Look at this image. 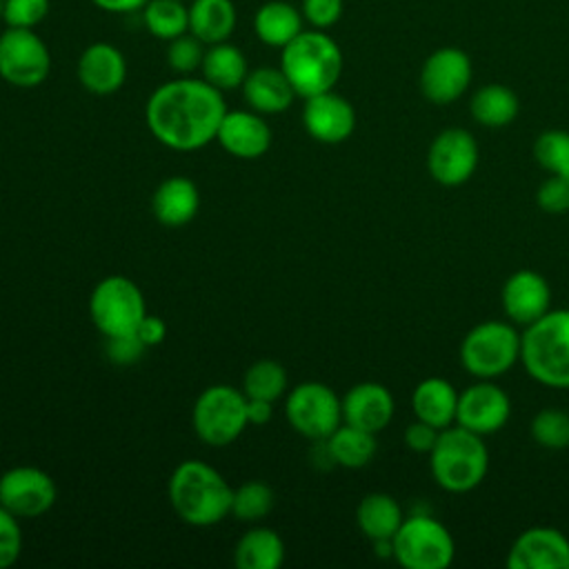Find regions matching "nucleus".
Wrapping results in <instances>:
<instances>
[{
  "label": "nucleus",
  "mask_w": 569,
  "mask_h": 569,
  "mask_svg": "<svg viewBox=\"0 0 569 569\" xmlns=\"http://www.w3.org/2000/svg\"><path fill=\"white\" fill-rule=\"evenodd\" d=\"M480 149L476 138L460 127L440 131L427 151V171L442 187L465 184L478 169Z\"/></svg>",
  "instance_id": "nucleus-12"
},
{
  "label": "nucleus",
  "mask_w": 569,
  "mask_h": 569,
  "mask_svg": "<svg viewBox=\"0 0 569 569\" xmlns=\"http://www.w3.org/2000/svg\"><path fill=\"white\" fill-rule=\"evenodd\" d=\"M49 13V0H4L2 20L7 27L36 29Z\"/></svg>",
  "instance_id": "nucleus-38"
},
{
  "label": "nucleus",
  "mask_w": 569,
  "mask_h": 569,
  "mask_svg": "<svg viewBox=\"0 0 569 569\" xmlns=\"http://www.w3.org/2000/svg\"><path fill=\"white\" fill-rule=\"evenodd\" d=\"M144 342L136 333H120V336H107L104 353L113 365H133L144 353Z\"/></svg>",
  "instance_id": "nucleus-41"
},
{
  "label": "nucleus",
  "mask_w": 569,
  "mask_h": 569,
  "mask_svg": "<svg viewBox=\"0 0 569 569\" xmlns=\"http://www.w3.org/2000/svg\"><path fill=\"white\" fill-rule=\"evenodd\" d=\"M302 124L313 140L325 144H338L353 133L356 111L347 98L331 89L305 98Z\"/></svg>",
  "instance_id": "nucleus-17"
},
{
  "label": "nucleus",
  "mask_w": 569,
  "mask_h": 569,
  "mask_svg": "<svg viewBox=\"0 0 569 569\" xmlns=\"http://www.w3.org/2000/svg\"><path fill=\"white\" fill-rule=\"evenodd\" d=\"M22 551V531L18 516L0 505V569L11 567Z\"/></svg>",
  "instance_id": "nucleus-40"
},
{
  "label": "nucleus",
  "mask_w": 569,
  "mask_h": 569,
  "mask_svg": "<svg viewBox=\"0 0 569 569\" xmlns=\"http://www.w3.org/2000/svg\"><path fill=\"white\" fill-rule=\"evenodd\" d=\"M520 360V333L513 322L485 320L460 342V365L478 380L505 376Z\"/></svg>",
  "instance_id": "nucleus-6"
},
{
  "label": "nucleus",
  "mask_w": 569,
  "mask_h": 569,
  "mask_svg": "<svg viewBox=\"0 0 569 569\" xmlns=\"http://www.w3.org/2000/svg\"><path fill=\"white\" fill-rule=\"evenodd\" d=\"M80 84L93 96H111L127 80V60L111 42H91L78 58Z\"/></svg>",
  "instance_id": "nucleus-19"
},
{
  "label": "nucleus",
  "mask_w": 569,
  "mask_h": 569,
  "mask_svg": "<svg viewBox=\"0 0 569 569\" xmlns=\"http://www.w3.org/2000/svg\"><path fill=\"white\" fill-rule=\"evenodd\" d=\"M280 69L296 96L311 98L336 87L342 73V51L325 29H302L280 49Z\"/></svg>",
  "instance_id": "nucleus-3"
},
{
  "label": "nucleus",
  "mask_w": 569,
  "mask_h": 569,
  "mask_svg": "<svg viewBox=\"0 0 569 569\" xmlns=\"http://www.w3.org/2000/svg\"><path fill=\"white\" fill-rule=\"evenodd\" d=\"M520 362L536 382L569 389V309H549L525 327Z\"/></svg>",
  "instance_id": "nucleus-4"
},
{
  "label": "nucleus",
  "mask_w": 569,
  "mask_h": 569,
  "mask_svg": "<svg viewBox=\"0 0 569 569\" xmlns=\"http://www.w3.org/2000/svg\"><path fill=\"white\" fill-rule=\"evenodd\" d=\"M224 113L222 91L189 76L160 84L144 107L149 131L173 151H196L216 140Z\"/></svg>",
  "instance_id": "nucleus-1"
},
{
  "label": "nucleus",
  "mask_w": 569,
  "mask_h": 569,
  "mask_svg": "<svg viewBox=\"0 0 569 569\" xmlns=\"http://www.w3.org/2000/svg\"><path fill=\"white\" fill-rule=\"evenodd\" d=\"M429 469L436 485L449 493H467L476 489L489 469V451L482 436L449 425L429 451Z\"/></svg>",
  "instance_id": "nucleus-5"
},
{
  "label": "nucleus",
  "mask_w": 569,
  "mask_h": 569,
  "mask_svg": "<svg viewBox=\"0 0 569 569\" xmlns=\"http://www.w3.org/2000/svg\"><path fill=\"white\" fill-rule=\"evenodd\" d=\"M133 333L144 342V347H156V345H160L167 338V325H164V320L160 316L147 313L140 320V325L136 327Z\"/></svg>",
  "instance_id": "nucleus-44"
},
{
  "label": "nucleus",
  "mask_w": 569,
  "mask_h": 569,
  "mask_svg": "<svg viewBox=\"0 0 569 569\" xmlns=\"http://www.w3.org/2000/svg\"><path fill=\"white\" fill-rule=\"evenodd\" d=\"M391 549L405 569H447L456 556L451 531L427 513L405 518L391 538Z\"/></svg>",
  "instance_id": "nucleus-7"
},
{
  "label": "nucleus",
  "mask_w": 569,
  "mask_h": 569,
  "mask_svg": "<svg viewBox=\"0 0 569 569\" xmlns=\"http://www.w3.org/2000/svg\"><path fill=\"white\" fill-rule=\"evenodd\" d=\"M500 300L509 322L527 327L551 309V287L542 273L518 269L505 280Z\"/></svg>",
  "instance_id": "nucleus-18"
},
{
  "label": "nucleus",
  "mask_w": 569,
  "mask_h": 569,
  "mask_svg": "<svg viewBox=\"0 0 569 569\" xmlns=\"http://www.w3.org/2000/svg\"><path fill=\"white\" fill-rule=\"evenodd\" d=\"M438 436H440V429H436L433 425L422 422V420H418V418H416V420L405 429V433H402L405 445H407L411 451H416V453H427V456H429V451L433 449Z\"/></svg>",
  "instance_id": "nucleus-43"
},
{
  "label": "nucleus",
  "mask_w": 569,
  "mask_h": 569,
  "mask_svg": "<svg viewBox=\"0 0 569 569\" xmlns=\"http://www.w3.org/2000/svg\"><path fill=\"white\" fill-rule=\"evenodd\" d=\"M273 418V402L247 398V420L253 425H267Z\"/></svg>",
  "instance_id": "nucleus-45"
},
{
  "label": "nucleus",
  "mask_w": 569,
  "mask_h": 569,
  "mask_svg": "<svg viewBox=\"0 0 569 569\" xmlns=\"http://www.w3.org/2000/svg\"><path fill=\"white\" fill-rule=\"evenodd\" d=\"M238 22V11L231 0H191L189 31L207 47L227 42Z\"/></svg>",
  "instance_id": "nucleus-26"
},
{
  "label": "nucleus",
  "mask_w": 569,
  "mask_h": 569,
  "mask_svg": "<svg viewBox=\"0 0 569 569\" xmlns=\"http://www.w3.org/2000/svg\"><path fill=\"white\" fill-rule=\"evenodd\" d=\"M533 158L547 173L569 176V131H542L533 142Z\"/></svg>",
  "instance_id": "nucleus-36"
},
{
  "label": "nucleus",
  "mask_w": 569,
  "mask_h": 569,
  "mask_svg": "<svg viewBox=\"0 0 569 569\" xmlns=\"http://www.w3.org/2000/svg\"><path fill=\"white\" fill-rule=\"evenodd\" d=\"M531 438L551 451H560L569 447V413L558 407L540 409L529 425Z\"/></svg>",
  "instance_id": "nucleus-35"
},
{
  "label": "nucleus",
  "mask_w": 569,
  "mask_h": 569,
  "mask_svg": "<svg viewBox=\"0 0 569 569\" xmlns=\"http://www.w3.org/2000/svg\"><path fill=\"white\" fill-rule=\"evenodd\" d=\"M151 209L160 224L182 227V224L191 222L200 209L198 187L184 176L167 178L153 191Z\"/></svg>",
  "instance_id": "nucleus-23"
},
{
  "label": "nucleus",
  "mask_w": 569,
  "mask_h": 569,
  "mask_svg": "<svg viewBox=\"0 0 569 569\" xmlns=\"http://www.w3.org/2000/svg\"><path fill=\"white\" fill-rule=\"evenodd\" d=\"M289 425L309 440H325L342 425V400L322 382H302L284 402Z\"/></svg>",
  "instance_id": "nucleus-11"
},
{
  "label": "nucleus",
  "mask_w": 569,
  "mask_h": 569,
  "mask_svg": "<svg viewBox=\"0 0 569 569\" xmlns=\"http://www.w3.org/2000/svg\"><path fill=\"white\" fill-rule=\"evenodd\" d=\"M300 11L313 29H329L342 16V0H302Z\"/></svg>",
  "instance_id": "nucleus-42"
},
{
  "label": "nucleus",
  "mask_w": 569,
  "mask_h": 569,
  "mask_svg": "<svg viewBox=\"0 0 569 569\" xmlns=\"http://www.w3.org/2000/svg\"><path fill=\"white\" fill-rule=\"evenodd\" d=\"M520 109L518 96L505 84H485L471 98V116L489 129L507 127L516 120Z\"/></svg>",
  "instance_id": "nucleus-30"
},
{
  "label": "nucleus",
  "mask_w": 569,
  "mask_h": 569,
  "mask_svg": "<svg viewBox=\"0 0 569 569\" xmlns=\"http://www.w3.org/2000/svg\"><path fill=\"white\" fill-rule=\"evenodd\" d=\"M276 505L273 489L262 480H249L233 489L231 513L242 522H256L269 516Z\"/></svg>",
  "instance_id": "nucleus-34"
},
{
  "label": "nucleus",
  "mask_w": 569,
  "mask_h": 569,
  "mask_svg": "<svg viewBox=\"0 0 569 569\" xmlns=\"http://www.w3.org/2000/svg\"><path fill=\"white\" fill-rule=\"evenodd\" d=\"M511 416V400L502 387L493 380H478L458 396L456 425L489 436L500 431Z\"/></svg>",
  "instance_id": "nucleus-14"
},
{
  "label": "nucleus",
  "mask_w": 569,
  "mask_h": 569,
  "mask_svg": "<svg viewBox=\"0 0 569 569\" xmlns=\"http://www.w3.org/2000/svg\"><path fill=\"white\" fill-rule=\"evenodd\" d=\"M282 560L284 542L267 527L249 529L233 549V565L238 569H278Z\"/></svg>",
  "instance_id": "nucleus-29"
},
{
  "label": "nucleus",
  "mask_w": 569,
  "mask_h": 569,
  "mask_svg": "<svg viewBox=\"0 0 569 569\" xmlns=\"http://www.w3.org/2000/svg\"><path fill=\"white\" fill-rule=\"evenodd\" d=\"M242 96L253 111L264 116L287 111L296 98V91L280 67H258L247 73Z\"/></svg>",
  "instance_id": "nucleus-22"
},
{
  "label": "nucleus",
  "mask_w": 569,
  "mask_h": 569,
  "mask_svg": "<svg viewBox=\"0 0 569 569\" xmlns=\"http://www.w3.org/2000/svg\"><path fill=\"white\" fill-rule=\"evenodd\" d=\"M305 18L287 0H269L253 13V31L260 42L273 49H282L302 31Z\"/></svg>",
  "instance_id": "nucleus-25"
},
{
  "label": "nucleus",
  "mask_w": 569,
  "mask_h": 569,
  "mask_svg": "<svg viewBox=\"0 0 569 569\" xmlns=\"http://www.w3.org/2000/svg\"><path fill=\"white\" fill-rule=\"evenodd\" d=\"M458 396L460 393L449 380L440 376H429L416 385L411 393V407L418 420L429 422L436 429H445L456 422Z\"/></svg>",
  "instance_id": "nucleus-24"
},
{
  "label": "nucleus",
  "mask_w": 569,
  "mask_h": 569,
  "mask_svg": "<svg viewBox=\"0 0 569 569\" xmlns=\"http://www.w3.org/2000/svg\"><path fill=\"white\" fill-rule=\"evenodd\" d=\"M402 520L405 516L398 500L382 491L367 493L356 509V522L371 542L391 540L400 529Z\"/></svg>",
  "instance_id": "nucleus-27"
},
{
  "label": "nucleus",
  "mask_w": 569,
  "mask_h": 569,
  "mask_svg": "<svg viewBox=\"0 0 569 569\" xmlns=\"http://www.w3.org/2000/svg\"><path fill=\"white\" fill-rule=\"evenodd\" d=\"M509 569H569V538L556 527L525 529L507 553Z\"/></svg>",
  "instance_id": "nucleus-16"
},
{
  "label": "nucleus",
  "mask_w": 569,
  "mask_h": 569,
  "mask_svg": "<svg viewBox=\"0 0 569 569\" xmlns=\"http://www.w3.org/2000/svg\"><path fill=\"white\" fill-rule=\"evenodd\" d=\"M231 493L229 482L202 460L180 462L169 478V502L193 527L218 525L231 513Z\"/></svg>",
  "instance_id": "nucleus-2"
},
{
  "label": "nucleus",
  "mask_w": 569,
  "mask_h": 569,
  "mask_svg": "<svg viewBox=\"0 0 569 569\" xmlns=\"http://www.w3.org/2000/svg\"><path fill=\"white\" fill-rule=\"evenodd\" d=\"M142 22L158 40H173L189 31V7L184 0H149L142 7Z\"/></svg>",
  "instance_id": "nucleus-32"
},
{
  "label": "nucleus",
  "mask_w": 569,
  "mask_h": 569,
  "mask_svg": "<svg viewBox=\"0 0 569 569\" xmlns=\"http://www.w3.org/2000/svg\"><path fill=\"white\" fill-rule=\"evenodd\" d=\"M471 82V60L462 49L442 47L433 51L420 71V91L433 104L458 100Z\"/></svg>",
  "instance_id": "nucleus-15"
},
{
  "label": "nucleus",
  "mask_w": 569,
  "mask_h": 569,
  "mask_svg": "<svg viewBox=\"0 0 569 569\" xmlns=\"http://www.w3.org/2000/svg\"><path fill=\"white\" fill-rule=\"evenodd\" d=\"M91 2L107 13H133V11H142V7L149 0H91Z\"/></svg>",
  "instance_id": "nucleus-46"
},
{
  "label": "nucleus",
  "mask_w": 569,
  "mask_h": 569,
  "mask_svg": "<svg viewBox=\"0 0 569 569\" xmlns=\"http://www.w3.org/2000/svg\"><path fill=\"white\" fill-rule=\"evenodd\" d=\"M89 316L104 338L133 333L140 320L147 316L142 291L124 276H109L93 287L89 298Z\"/></svg>",
  "instance_id": "nucleus-9"
},
{
  "label": "nucleus",
  "mask_w": 569,
  "mask_h": 569,
  "mask_svg": "<svg viewBox=\"0 0 569 569\" xmlns=\"http://www.w3.org/2000/svg\"><path fill=\"white\" fill-rule=\"evenodd\" d=\"M327 445L338 467L362 469L376 456V433L342 422L329 438Z\"/></svg>",
  "instance_id": "nucleus-31"
},
{
  "label": "nucleus",
  "mask_w": 569,
  "mask_h": 569,
  "mask_svg": "<svg viewBox=\"0 0 569 569\" xmlns=\"http://www.w3.org/2000/svg\"><path fill=\"white\" fill-rule=\"evenodd\" d=\"M191 422L198 438L211 447L233 442L249 425L244 391L231 385L207 387L193 405Z\"/></svg>",
  "instance_id": "nucleus-8"
},
{
  "label": "nucleus",
  "mask_w": 569,
  "mask_h": 569,
  "mask_svg": "<svg viewBox=\"0 0 569 569\" xmlns=\"http://www.w3.org/2000/svg\"><path fill=\"white\" fill-rule=\"evenodd\" d=\"M207 44L202 40H198L191 31L169 40L167 47V64L180 73V76H189L191 71L200 69L202 58H204Z\"/></svg>",
  "instance_id": "nucleus-37"
},
{
  "label": "nucleus",
  "mask_w": 569,
  "mask_h": 569,
  "mask_svg": "<svg viewBox=\"0 0 569 569\" xmlns=\"http://www.w3.org/2000/svg\"><path fill=\"white\" fill-rule=\"evenodd\" d=\"M242 391L247 398L276 402L287 391V371L276 360L253 362L242 380Z\"/></svg>",
  "instance_id": "nucleus-33"
},
{
  "label": "nucleus",
  "mask_w": 569,
  "mask_h": 569,
  "mask_svg": "<svg viewBox=\"0 0 569 569\" xmlns=\"http://www.w3.org/2000/svg\"><path fill=\"white\" fill-rule=\"evenodd\" d=\"M271 129L258 111H227L216 140L220 147L242 160L260 158L271 147Z\"/></svg>",
  "instance_id": "nucleus-20"
},
{
  "label": "nucleus",
  "mask_w": 569,
  "mask_h": 569,
  "mask_svg": "<svg viewBox=\"0 0 569 569\" xmlns=\"http://www.w3.org/2000/svg\"><path fill=\"white\" fill-rule=\"evenodd\" d=\"M202 78L220 91H233L242 87L249 67L244 53L231 42L209 44L200 64Z\"/></svg>",
  "instance_id": "nucleus-28"
},
{
  "label": "nucleus",
  "mask_w": 569,
  "mask_h": 569,
  "mask_svg": "<svg viewBox=\"0 0 569 569\" xmlns=\"http://www.w3.org/2000/svg\"><path fill=\"white\" fill-rule=\"evenodd\" d=\"M51 53L33 29L7 27L0 31V78L18 89H31L47 80Z\"/></svg>",
  "instance_id": "nucleus-10"
},
{
  "label": "nucleus",
  "mask_w": 569,
  "mask_h": 569,
  "mask_svg": "<svg viewBox=\"0 0 569 569\" xmlns=\"http://www.w3.org/2000/svg\"><path fill=\"white\" fill-rule=\"evenodd\" d=\"M393 396L380 382H358L342 398V422L378 433L393 418Z\"/></svg>",
  "instance_id": "nucleus-21"
},
{
  "label": "nucleus",
  "mask_w": 569,
  "mask_h": 569,
  "mask_svg": "<svg viewBox=\"0 0 569 569\" xmlns=\"http://www.w3.org/2000/svg\"><path fill=\"white\" fill-rule=\"evenodd\" d=\"M53 478L31 465H18L0 476V505L18 518H38L56 502Z\"/></svg>",
  "instance_id": "nucleus-13"
},
{
  "label": "nucleus",
  "mask_w": 569,
  "mask_h": 569,
  "mask_svg": "<svg viewBox=\"0 0 569 569\" xmlns=\"http://www.w3.org/2000/svg\"><path fill=\"white\" fill-rule=\"evenodd\" d=\"M536 202L545 213H567L569 211V176L549 173L536 191Z\"/></svg>",
  "instance_id": "nucleus-39"
}]
</instances>
